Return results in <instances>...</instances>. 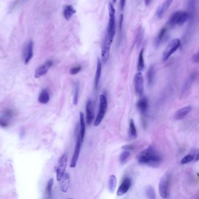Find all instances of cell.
<instances>
[{
	"label": "cell",
	"instance_id": "1",
	"mask_svg": "<svg viewBox=\"0 0 199 199\" xmlns=\"http://www.w3.org/2000/svg\"><path fill=\"white\" fill-rule=\"evenodd\" d=\"M137 160L141 165L157 167L161 164L162 157L159 152L154 147L149 146L137 155Z\"/></svg>",
	"mask_w": 199,
	"mask_h": 199
},
{
	"label": "cell",
	"instance_id": "2",
	"mask_svg": "<svg viewBox=\"0 0 199 199\" xmlns=\"http://www.w3.org/2000/svg\"><path fill=\"white\" fill-rule=\"evenodd\" d=\"M108 9H109V23L108 26V37L109 44L111 45L113 41L114 37L116 34V24H115V9L114 8L113 5L109 2L108 5Z\"/></svg>",
	"mask_w": 199,
	"mask_h": 199
},
{
	"label": "cell",
	"instance_id": "3",
	"mask_svg": "<svg viewBox=\"0 0 199 199\" xmlns=\"http://www.w3.org/2000/svg\"><path fill=\"white\" fill-rule=\"evenodd\" d=\"M189 16V13L186 11H177L169 18V25L171 26H181L188 20Z\"/></svg>",
	"mask_w": 199,
	"mask_h": 199
},
{
	"label": "cell",
	"instance_id": "4",
	"mask_svg": "<svg viewBox=\"0 0 199 199\" xmlns=\"http://www.w3.org/2000/svg\"><path fill=\"white\" fill-rule=\"evenodd\" d=\"M108 108V100L104 94H101L99 97V111L94 122V127H98L102 122Z\"/></svg>",
	"mask_w": 199,
	"mask_h": 199
},
{
	"label": "cell",
	"instance_id": "5",
	"mask_svg": "<svg viewBox=\"0 0 199 199\" xmlns=\"http://www.w3.org/2000/svg\"><path fill=\"white\" fill-rule=\"evenodd\" d=\"M170 182L171 175L168 173L165 174L159 181V193L160 196L164 199H166L168 197Z\"/></svg>",
	"mask_w": 199,
	"mask_h": 199
},
{
	"label": "cell",
	"instance_id": "6",
	"mask_svg": "<svg viewBox=\"0 0 199 199\" xmlns=\"http://www.w3.org/2000/svg\"><path fill=\"white\" fill-rule=\"evenodd\" d=\"M181 45V40L176 38L171 40L166 47L165 48L163 55H162V60L164 62L166 61L169 57L178 49Z\"/></svg>",
	"mask_w": 199,
	"mask_h": 199
},
{
	"label": "cell",
	"instance_id": "7",
	"mask_svg": "<svg viewBox=\"0 0 199 199\" xmlns=\"http://www.w3.org/2000/svg\"><path fill=\"white\" fill-rule=\"evenodd\" d=\"M68 156L66 153L64 154L59 159L57 165L55 167V171L56 172V178L57 181L60 182L63 176L65 173L67 164Z\"/></svg>",
	"mask_w": 199,
	"mask_h": 199
},
{
	"label": "cell",
	"instance_id": "8",
	"mask_svg": "<svg viewBox=\"0 0 199 199\" xmlns=\"http://www.w3.org/2000/svg\"><path fill=\"white\" fill-rule=\"evenodd\" d=\"M134 89L138 96H142L144 92V79L140 72H138L134 76Z\"/></svg>",
	"mask_w": 199,
	"mask_h": 199
},
{
	"label": "cell",
	"instance_id": "9",
	"mask_svg": "<svg viewBox=\"0 0 199 199\" xmlns=\"http://www.w3.org/2000/svg\"><path fill=\"white\" fill-rule=\"evenodd\" d=\"M53 65V61L48 60L46 62H45V64L38 67L35 71V77L39 78L45 75Z\"/></svg>",
	"mask_w": 199,
	"mask_h": 199
},
{
	"label": "cell",
	"instance_id": "10",
	"mask_svg": "<svg viewBox=\"0 0 199 199\" xmlns=\"http://www.w3.org/2000/svg\"><path fill=\"white\" fill-rule=\"evenodd\" d=\"M110 47V44L109 43L108 35L106 34L105 37L102 48V60L104 63H107L109 58Z\"/></svg>",
	"mask_w": 199,
	"mask_h": 199
},
{
	"label": "cell",
	"instance_id": "11",
	"mask_svg": "<svg viewBox=\"0 0 199 199\" xmlns=\"http://www.w3.org/2000/svg\"><path fill=\"white\" fill-rule=\"evenodd\" d=\"M33 44L30 41L26 46L23 53V58L25 64H28L33 57Z\"/></svg>",
	"mask_w": 199,
	"mask_h": 199
},
{
	"label": "cell",
	"instance_id": "12",
	"mask_svg": "<svg viewBox=\"0 0 199 199\" xmlns=\"http://www.w3.org/2000/svg\"><path fill=\"white\" fill-rule=\"evenodd\" d=\"M82 143L80 141L78 137L77 141H76L75 146L74 154H73V155H72V159H71V164H70V167L71 168H75L76 165V163H77V161L78 160V158H79V154H80Z\"/></svg>",
	"mask_w": 199,
	"mask_h": 199
},
{
	"label": "cell",
	"instance_id": "13",
	"mask_svg": "<svg viewBox=\"0 0 199 199\" xmlns=\"http://www.w3.org/2000/svg\"><path fill=\"white\" fill-rule=\"evenodd\" d=\"M94 118V113L92 102L91 100H89L86 105V116L85 121L88 125L91 124Z\"/></svg>",
	"mask_w": 199,
	"mask_h": 199
},
{
	"label": "cell",
	"instance_id": "14",
	"mask_svg": "<svg viewBox=\"0 0 199 199\" xmlns=\"http://www.w3.org/2000/svg\"><path fill=\"white\" fill-rule=\"evenodd\" d=\"M172 2L173 0H165L160 5L156 11V16L158 18L161 19L164 16Z\"/></svg>",
	"mask_w": 199,
	"mask_h": 199
},
{
	"label": "cell",
	"instance_id": "15",
	"mask_svg": "<svg viewBox=\"0 0 199 199\" xmlns=\"http://www.w3.org/2000/svg\"><path fill=\"white\" fill-rule=\"evenodd\" d=\"M132 185V181L129 178H126L124 179L121 185L119 188L117 195L118 196H122L126 193L130 189Z\"/></svg>",
	"mask_w": 199,
	"mask_h": 199
},
{
	"label": "cell",
	"instance_id": "16",
	"mask_svg": "<svg viewBox=\"0 0 199 199\" xmlns=\"http://www.w3.org/2000/svg\"><path fill=\"white\" fill-rule=\"evenodd\" d=\"M137 108L142 115H145L148 108V100L146 97L141 98L137 103Z\"/></svg>",
	"mask_w": 199,
	"mask_h": 199
},
{
	"label": "cell",
	"instance_id": "17",
	"mask_svg": "<svg viewBox=\"0 0 199 199\" xmlns=\"http://www.w3.org/2000/svg\"><path fill=\"white\" fill-rule=\"evenodd\" d=\"M79 132L78 137L80 141L83 143L84 139L85 134V117L84 114L82 113H79Z\"/></svg>",
	"mask_w": 199,
	"mask_h": 199
},
{
	"label": "cell",
	"instance_id": "18",
	"mask_svg": "<svg viewBox=\"0 0 199 199\" xmlns=\"http://www.w3.org/2000/svg\"><path fill=\"white\" fill-rule=\"evenodd\" d=\"M192 111V107L187 106L179 110L175 114L174 118L176 120H181L186 117Z\"/></svg>",
	"mask_w": 199,
	"mask_h": 199
},
{
	"label": "cell",
	"instance_id": "19",
	"mask_svg": "<svg viewBox=\"0 0 199 199\" xmlns=\"http://www.w3.org/2000/svg\"><path fill=\"white\" fill-rule=\"evenodd\" d=\"M60 182L62 191L64 193H66L68 191L69 185V182H70V178H69V174L67 173H64V175L63 176Z\"/></svg>",
	"mask_w": 199,
	"mask_h": 199
},
{
	"label": "cell",
	"instance_id": "20",
	"mask_svg": "<svg viewBox=\"0 0 199 199\" xmlns=\"http://www.w3.org/2000/svg\"><path fill=\"white\" fill-rule=\"evenodd\" d=\"M155 69L154 65H151L148 68L147 73V83L149 86L153 85L155 79Z\"/></svg>",
	"mask_w": 199,
	"mask_h": 199
},
{
	"label": "cell",
	"instance_id": "21",
	"mask_svg": "<svg viewBox=\"0 0 199 199\" xmlns=\"http://www.w3.org/2000/svg\"><path fill=\"white\" fill-rule=\"evenodd\" d=\"M101 73H102V63H101V60L99 58H98V63H97V67H96V73H95V81H94V84H95V87L96 89L98 88L99 83V80L101 76Z\"/></svg>",
	"mask_w": 199,
	"mask_h": 199
},
{
	"label": "cell",
	"instance_id": "22",
	"mask_svg": "<svg viewBox=\"0 0 199 199\" xmlns=\"http://www.w3.org/2000/svg\"><path fill=\"white\" fill-rule=\"evenodd\" d=\"M50 100V96L48 91L46 89H43L38 97L39 102L42 104H47Z\"/></svg>",
	"mask_w": 199,
	"mask_h": 199
},
{
	"label": "cell",
	"instance_id": "23",
	"mask_svg": "<svg viewBox=\"0 0 199 199\" xmlns=\"http://www.w3.org/2000/svg\"><path fill=\"white\" fill-rule=\"evenodd\" d=\"M76 12V11L72 5H67L64 6V11H63V15L65 19L68 20H69L71 17L74 15V14Z\"/></svg>",
	"mask_w": 199,
	"mask_h": 199
},
{
	"label": "cell",
	"instance_id": "24",
	"mask_svg": "<svg viewBox=\"0 0 199 199\" xmlns=\"http://www.w3.org/2000/svg\"><path fill=\"white\" fill-rule=\"evenodd\" d=\"M137 136V130L135 126L134 122L132 119L129 122V137L130 140L135 139Z\"/></svg>",
	"mask_w": 199,
	"mask_h": 199
},
{
	"label": "cell",
	"instance_id": "25",
	"mask_svg": "<svg viewBox=\"0 0 199 199\" xmlns=\"http://www.w3.org/2000/svg\"><path fill=\"white\" fill-rule=\"evenodd\" d=\"M145 66L144 63V49H142L140 52L138 62H137V70L138 72H141Z\"/></svg>",
	"mask_w": 199,
	"mask_h": 199
},
{
	"label": "cell",
	"instance_id": "26",
	"mask_svg": "<svg viewBox=\"0 0 199 199\" xmlns=\"http://www.w3.org/2000/svg\"><path fill=\"white\" fill-rule=\"evenodd\" d=\"M116 184H117V179H116V176L114 175H110L109 178V182H108V188L110 192L112 193L114 192L116 186Z\"/></svg>",
	"mask_w": 199,
	"mask_h": 199
},
{
	"label": "cell",
	"instance_id": "27",
	"mask_svg": "<svg viewBox=\"0 0 199 199\" xmlns=\"http://www.w3.org/2000/svg\"><path fill=\"white\" fill-rule=\"evenodd\" d=\"M166 32V28H163L162 29L160 32H159L158 33V36L157 37L156 39H155V45L157 46H158L162 42L165 35V33Z\"/></svg>",
	"mask_w": 199,
	"mask_h": 199
},
{
	"label": "cell",
	"instance_id": "28",
	"mask_svg": "<svg viewBox=\"0 0 199 199\" xmlns=\"http://www.w3.org/2000/svg\"><path fill=\"white\" fill-rule=\"evenodd\" d=\"M146 195L148 199H156V195L154 188L151 186H148L145 191Z\"/></svg>",
	"mask_w": 199,
	"mask_h": 199
},
{
	"label": "cell",
	"instance_id": "29",
	"mask_svg": "<svg viewBox=\"0 0 199 199\" xmlns=\"http://www.w3.org/2000/svg\"><path fill=\"white\" fill-rule=\"evenodd\" d=\"M79 93V84L78 82H76L75 84L74 95V98H73V103L74 105H76L78 104Z\"/></svg>",
	"mask_w": 199,
	"mask_h": 199
},
{
	"label": "cell",
	"instance_id": "30",
	"mask_svg": "<svg viewBox=\"0 0 199 199\" xmlns=\"http://www.w3.org/2000/svg\"><path fill=\"white\" fill-rule=\"evenodd\" d=\"M130 151H127V150H125L124 151H123L120 155V158H119V160H120V162L121 164H125L129 158L130 157Z\"/></svg>",
	"mask_w": 199,
	"mask_h": 199
},
{
	"label": "cell",
	"instance_id": "31",
	"mask_svg": "<svg viewBox=\"0 0 199 199\" xmlns=\"http://www.w3.org/2000/svg\"><path fill=\"white\" fill-rule=\"evenodd\" d=\"M53 185V179H50L47 184L46 187V195L48 199H50L52 197V187Z\"/></svg>",
	"mask_w": 199,
	"mask_h": 199
},
{
	"label": "cell",
	"instance_id": "32",
	"mask_svg": "<svg viewBox=\"0 0 199 199\" xmlns=\"http://www.w3.org/2000/svg\"><path fill=\"white\" fill-rule=\"evenodd\" d=\"M195 155L193 154H188L181 160V164L182 165H185L188 163H189L195 159Z\"/></svg>",
	"mask_w": 199,
	"mask_h": 199
},
{
	"label": "cell",
	"instance_id": "33",
	"mask_svg": "<svg viewBox=\"0 0 199 199\" xmlns=\"http://www.w3.org/2000/svg\"><path fill=\"white\" fill-rule=\"evenodd\" d=\"M4 117L9 120L13 117L14 116V112L10 109H5L2 112Z\"/></svg>",
	"mask_w": 199,
	"mask_h": 199
},
{
	"label": "cell",
	"instance_id": "34",
	"mask_svg": "<svg viewBox=\"0 0 199 199\" xmlns=\"http://www.w3.org/2000/svg\"><path fill=\"white\" fill-rule=\"evenodd\" d=\"M9 125L8 120L3 117H0V127L2 128H7Z\"/></svg>",
	"mask_w": 199,
	"mask_h": 199
},
{
	"label": "cell",
	"instance_id": "35",
	"mask_svg": "<svg viewBox=\"0 0 199 199\" xmlns=\"http://www.w3.org/2000/svg\"><path fill=\"white\" fill-rule=\"evenodd\" d=\"M81 70V66H76L72 68L69 70V73L72 75H75L78 73Z\"/></svg>",
	"mask_w": 199,
	"mask_h": 199
},
{
	"label": "cell",
	"instance_id": "36",
	"mask_svg": "<svg viewBox=\"0 0 199 199\" xmlns=\"http://www.w3.org/2000/svg\"><path fill=\"white\" fill-rule=\"evenodd\" d=\"M123 149H124L125 150H127V151H131L133 150L134 149V146L132 144L130 145H126V146H124L122 147Z\"/></svg>",
	"mask_w": 199,
	"mask_h": 199
},
{
	"label": "cell",
	"instance_id": "37",
	"mask_svg": "<svg viewBox=\"0 0 199 199\" xmlns=\"http://www.w3.org/2000/svg\"><path fill=\"white\" fill-rule=\"evenodd\" d=\"M123 21V15L121 14L120 16V19H119V27H120V30H121L122 27Z\"/></svg>",
	"mask_w": 199,
	"mask_h": 199
},
{
	"label": "cell",
	"instance_id": "38",
	"mask_svg": "<svg viewBox=\"0 0 199 199\" xmlns=\"http://www.w3.org/2000/svg\"><path fill=\"white\" fill-rule=\"evenodd\" d=\"M126 4V0H120V8L122 10H123L125 8Z\"/></svg>",
	"mask_w": 199,
	"mask_h": 199
},
{
	"label": "cell",
	"instance_id": "39",
	"mask_svg": "<svg viewBox=\"0 0 199 199\" xmlns=\"http://www.w3.org/2000/svg\"><path fill=\"white\" fill-rule=\"evenodd\" d=\"M193 61L195 63H198L199 62V54L197 53L196 54H195L194 56H193Z\"/></svg>",
	"mask_w": 199,
	"mask_h": 199
},
{
	"label": "cell",
	"instance_id": "40",
	"mask_svg": "<svg viewBox=\"0 0 199 199\" xmlns=\"http://www.w3.org/2000/svg\"><path fill=\"white\" fill-rule=\"evenodd\" d=\"M151 1V0H144L145 4L146 5H148L150 4Z\"/></svg>",
	"mask_w": 199,
	"mask_h": 199
},
{
	"label": "cell",
	"instance_id": "41",
	"mask_svg": "<svg viewBox=\"0 0 199 199\" xmlns=\"http://www.w3.org/2000/svg\"><path fill=\"white\" fill-rule=\"evenodd\" d=\"M116 1H117V0H113V3L115 4V3L116 2Z\"/></svg>",
	"mask_w": 199,
	"mask_h": 199
},
{
	"label": "cell",
	"instance_id": "42",
	"mask_svg": "<svg viewBox=\"0 0 199 199\" xmlns=\"http://www.w3.org/2000/svg\"></svg>",
	"mask_w": 199,
	"mask_h": 199
}]
</instances>
